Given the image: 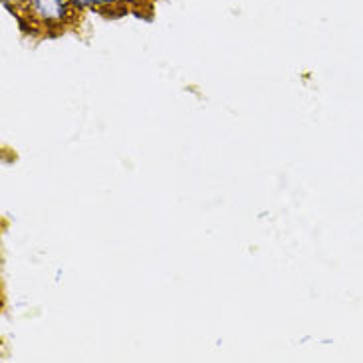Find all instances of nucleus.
<instances>
[{
	"mask_svg": "<svg viewBox=\"0 0 363 363\" xmlns=\"http://www.w3.org/2000/svg\"><path fill=\"white\" fill-rule=\"evenodd\" d=\"M10 12L18 16L20 24L48 34L66 30L79 14L72 0H20Z\"/></svg>",
	"mask_w": 363,
	"mask_h": 363,
	"instance_id": "nucleus-1",
	"label": "nucleus"
},
{
	"mask_svg": "<svg viewBox=\"0 0 363 363\" xmlns=\"http://www.w3.org/2000/svg\"><path fill=\"white\" fill-rule=\"evenodd\" d=\"M88 9L98 10L104 14H113V16H121L128 12V4L123 0H86Z\"/></svg>",
	"mask_w": 363,
	"mask_h": 363,
	"instance_id": "nucleus-2",
	"label": "nucleus"
},
{
	"mask_svg": "<svg viewBox=\"0 0 363 363\" xmlns=\"http://www.w3.org/2000/svg\"><path fill=\"white\" fill-rule=\"evenodd\" d=\"M125 4H128L129 10H135V9H149V4H151V0H123Z\"/></svg>",
	"mask_w": 363,
	"mask_h": 363,
	"instance_id": "nucleus-3",
	"label": "nucleus"
}]
</instances>
